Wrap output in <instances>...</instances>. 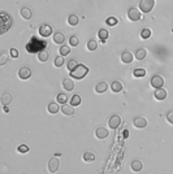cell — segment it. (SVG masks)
Wrapping results in <instances>:
<instances>
[{
	"mask_svg": "<svg viewBox=\"0 0 173 174\" xmlns=\"http://www.w3.org/2000/svg\"><path fill=\"white\" fill-rule=\"evenodd\" d=\"M122 136H124V138H128L129 136V131H128V130H124V131H122Z\"/></svg>",
	"mask_w": 173,
	"mask_h": 174,
	"instance_id": "cell-42",
	"label": "cell"
},
{
	"mask_svg": "<svg viewBox=\"0 0 173 174\" xmlns=\"http://www.w3.org/2000/svg\"><path fill=\"white\" fill-rule=\"evenodd\" d=\"M87 73H89V68L83 64H80L74 70L70 71V77H73L74 79H82L86 77Z\"/></svg>",
	"mask_w": 173,
	"mask_h": 174,
	"instance_id": "cell-1",
	"label": "cell"
},
{
	"mask_svg": "<svg viewBox=\"0 0 173 174\" xmlns=\"http://www.w3.org/2000/svg\"><path fill=\"white\" fill-rule=\"evenodd\" d=\"M64 62H65V60H64V56H57L55 59V66L56 68H61Z\"/></svg>",
	"mask_w": 173,
	"mask_h": 174,
	"instance_id": "cell-31",
	"label": "cell"
},
{
	"mask_svg": "<svg viewBox=\"0 0 173 174\" xmlns=\"http://www.w3.org/2000/svg\"><path fill=\"white\" fill-rule=\"evenodd\" d=\"M133 124H134V126H135L137 129H145V127L147 126L148 122H147V120H146L145 117H142V116H138V117L134 118Z\"/></svg>",
	"mask_w": 173,
	"mask_h": 174,
	"instance_id": "cell-10",
	"label": "cell"
},
{
	"mask_svg": "<svg viewBox=\"0 0 173 174\" xmlns=\"http://www.w3.org/2000/svg\"><path fill=\"white\" fill-rule=\"evenodd\" d=\"M38 60L40 62H46L48 60V52L47 51H39L38 52Z\"/></svg>",
	"mask_w": 173,
	"mask_h": 174,
	"instance_id": "cell-28",
	"label": "cell"
},
{
	"mask_svg": "<svg viewBox=\"0 0 173 174\" xmlns=\"http://www.w3.org/2000/svg\"><path fill=\"white\" fill-rule=\"evenodd\" d=\"M108 125H110L111 129H117L120 125H121V117L119 114H113L112 117L110 118V121H108Z\"/></svg>",
	"mask_w": 173,
	"mask_h": 174,
	"instance_id": "cell-9",
	"label": "cell"
},
{
	"mask_svg": "<svg viewBox=\"0 0 173 174\" xmlns=\"http://www.w3.org/2000/svg\"><path fill=\"white\" fill-rule=\"evenodd\" d=\"M67 101H68V96L65 95V94H59V95H57V103L67 104Z\"/></svg>",
	"mask_w": 173,
	"mask_h": 174,
	"instance_id": "cell-35",
	"label": "cell"
},
{
	"mask_svg": "<svg viewBox=\"0 0 173 174\" xmlns=\"http://www.w3.org/2000/svg\"><path fill=\"white\" fill-rule=\"evenodd\" d=\"M12 94L11 92H4L3 94V96H2V103L3 105H9L11 104V101H12Z\"/></svg>",
	"mask_w": 173,
	"mask_h": 174,
	"instance_id": "cell-22",
	"label": "cell"
},
{
	"mask_svg": "<svg viewBox=\"0 0 173 174\" xmlns=\"http://www.w3.org/2000/svg\"><path fill=\"white\" fill-rule=\"evenodd\" d=\"M95 135L98 139H105V138L108 136V129L105 127H98L96 131H95Z\"/></svg>",
	"mask_w": 173,
	"mask_h": 174,
	"instance_id": "cell-15",
	"label": "cell"
},
{
	"mask_svg": "<svg viewBox=\"0 0 173 174\" xmlns=\"http://www.w3.org/2000/svg\"><path fill=\"white\" fill-rule=\"evenodd\" d=\"M98 48V43L95 42V40H89V43H87V49L89 51H95Z\"/></svg>",
	"mask_w": 173,
	"mask_h": 174,
	"instance_id": "cell-38",
	"label": "cell"
},
{
	"mask_svg": "<svg viewBox=\"0 0 173 174\" xmlns=\"http://www.w3.org/2000/svg\"><path fill=\"white\" fill-rule=\"evenodd\" d=\"M17 152H18V153H27L29 147L26 146V144H21V146L17 147Z\"/></svg>",
	"mask_w": 173,
	"mask_h": 174,
	"instance_id": "cell-39",
	"label": "cell"
},
{
	"mask_svg": "<svg viewBox=\"0 0 173 174\" xmlns=\"http://www.w3.org/2000/svg\"><path fill=\"white\" fill-rule=\"evenodd\" d=\"M52 34V26L49 24H43L40 27H39V35L43 38H47L49 35Z\"/></svg>",
	"mask_w": 173,
	"mask_h": 174,
	"instance_id": "cell-7",
	"label": "cell"
},
{
	"mask_svg": "<svg viewBox=\"0 0 173 174\" xmlns=\"http://www.w3.org/2000/svg\"><path fill=\"white\" fill-rule=\"evenodd\" d=\"M59 52H60V56H67L70 52V47L69 46H61L60 49H59Z\"/></svg>",
	"mask_w": 173,
	"mask_h": 174,
	"instance_id": "cell-33",
	"label": "cell"
},
{
	"mask_svg": "<svg viewBox=\"0 0 173 174\" xmlns=\"http://www.w3.org/2000/svg\"><path fill=\"white\" fill-rule=\"evenodd\" d=\"M151 86H152L155 90L163 89V86H164V78L161 76H159V74H155L152 78H151Z\"/></svg>",
	"mask_w": 173,
	"mask_h": 174,
	"instance_id": "cell-5",
	"label": "cell"
},
{
	"mask_svg": "<svg viewBox=\"0 0 173 174\" xmlns=\"http://www.w3.org/2000/svg\"><path fill=\"white\" fill-rule=\"evenodd\" d=\"M111 90L112 92H120L122 91V83L120 81H113L111 85Z\"/></svg>",
	"mask_w": 173,
	"mask_h": 174,
	"instance_id": "cell-24",
	"label": "cell"
},
{
	"mask_svg": "<svg viewBox=\"0 0 173 174\" xmlns=\"http://www.w3.org/2000/svg\"><path fill=\"white\" fill-rule=\"evenodd\" d=\"M81 101H82V98L80 95H73L70 98V105H73V107H78L81 104Z\"/></svg>",
	"mask_w": 173,
	"mask_h": 174,
	"instance_id": "cell-27",
	"label": "cell"
},
{
	"mask_svg": "<svg viewBox=\"0 0 173 174\" xmlns=\"http://www.w3.org/2000/svg\"><path fill=\"white\" fill-rule=\"evenodd\" d=\"M78 44H80V38H78L77 35H72V37L69 38V46L77 47Z\"/></svg>",
	"mask_w": 173,
	"mask_h": 174,
	"instance_id": "cell-29",
	"label": "cell"
},
{
	"mask_svg": "<svg viewBox=\"0 0 173 174\" xmlns=\"http://www.w3.org/2000/svg\"><path fill=\"white\" fill-rule=\"evenodd\" d=\"M0 18H2V33H7L9 27H12V24H13V20L11 16H8V13L5 12H2L0 13Z\"/></svg>",
	"mask_w": 173,
	"mask_h": 174,
	"instance_id": "cell-2",
	"label": "cell"
},
{
	"mask_svg": "<svg viewBox=\"0 0 173 174\" xmlns=\"http://www.w3.org/2000/svg\"><path fill=\"white\" fill-rule=\"evenodd\" d=\"M98 35H99L100 40H102V43H105V40L108 39V37H110V31H108L107 29H100Z\"/></svg>",
	"mask_w": 173,
	"mask_h": 174,
	"instance_id": "cell-21",
	"label": "cell"
},
{
	"mask_svg": "<svg viewBox=\"0 0 173 174\" xmlns=\"http://www.w3.org/2000/svg\"><path fill=\"white\" fill-rule=\"evenodd\" d=\"M54 42L56 44H64V42H65V35L64 33H55L54 34Z\"/></svg>",
	"mask_w": 173,
	"mask_h": 174,
	"instance_id": "cell-17",
	"label": "cell"
},
{
	"mask_svg": "<svg viewBox=\"0 0 173 174\" xmlns=\"http://www.w3.org/2000/svg\"><path fill=\"white\" fill-rule=\"evenodd\" d=\"M133 76L135 78H142V77H145L146 76V70L145 69H135L133 71Z\"/></svg>",
	"mask_w": 173,
	"mask_h": 174,
	"instance_id": "cell-30",
	"label": "cell"
},
{
	"mask_svg": "<svg viewBox=\"0 0 173 174\" xmlns=\"http://www.w3.org/2000/svg\"><path fill=\"white\" fill-rule=\"evenodd\" d=\"M8 59H9V56L7 52H3L2 56H0V66H4V65L8 62Z\"/></svg>",
	"mask_w": 173,
	"mask_h": 174,
	"instance_id": "cell-32",
	"label": "cell"
},
{
	"mask_svg": "<svg viewBox=\"0 0 173 174\" xmlns=\"http://www.w3.org/2000/svg\"><path fill=\"white\" fill-rule=\"evenodd\" d=\"M59 166H60V160L57 157H52L48 160V172L49 173H56L59 170Z\"/></svg>",
	"mask_w": 173,
	"mask_h": 174,
	"instance_id": "cell-6",
	"label": "cell"
},
{
	"mask_svg": "<svg viewBox=\"0 0 173 174\" xmlns=\"http://www.w3.org/2000/svg\"><path fill=\"white\" fill-rule=\"evenodd\" d=\"M133 60H134V56L132 52H129V51H125V52L121 53V61L124 64H130Z\"/></svg>",
	"mask_w": 173,
	"mask_h": 174,
	"instance_id": "cell-13",
	"label": "cell"
},
{
	"mask_svg": "<svg viewBox=\"0 0 173 174\" xmlns=\"http://www.w3.org/2000/svg\"><path fill=\"white\" fill-rule=\"evenodd\" d=\"M107 90H108V83H107V82H99V83L95 86V91H96L98 94H104Z\"/></svg>",
	"mask_w": 173,
	"mask_h": 174,
	"instance_id": "cell-19",
	"label": "cell"
},
{
	"mask_svg": "<svg viewBox=\"0 0 173 174\" xmlns=\"http://www.w3.org/2000/svg\"><path fill=\"white\" fill-rule=\"evenodd\" d=\"M47 109H48V112L51 113V114H56L57 112H59V111L61 109V108H59V105H57L56 103H49Z\"/></svg>",
	"mask_w": 173,
	"mask_h": 174,
	"instance_id": "cell-26",
	"label": "cell"
},
{
	"mask_svg": "<svg viewBox=\"0 0 173 174\" xmlns=\"http://www.w3.org/2000/svg\"><path fill=\"white\" fill-rule=\"evenodd\" d=\"M142 169H143V164H142L141 160H134V161L132 163V170H133L134 173H139Z\"/></svg>",
	"mask_w": 173,
	"mask_h": 174,
	"instance_id": "cell-20",
	"label": "cell"
},
{
	"mask_svg": "<svg viewBox=\"0 0 173 174\" xmlns=\"http://www.w3.org/2000/svg\"><path fill=\"white\" fill-rule=\"evenodd\" d=\"M20 14L24 20H30L33 17V11L29 8V7H22V8L20 9Z\"/></svg>",
	"mask_w": 173,
	"mask_h": 174,
	"instance_id": "cell-11",
	"label": "cell"
},
{
	"mask_svg": "<svg viewBox=\"0 0 173 174\" xmlns=\"http://www.w3.org/2000/svg\"><path fill=\"white\" fill-rule=\"evenodd\" d=\"M105 22H107V25H110V26H116L117 22H119V20L116 17H108Z\"/></svg>",
	"mask_w": 173,
	"mask_h": 174,
	"instance_id": "cell-37",
	"label": "cell"
},
{
	"mask_svg": "<svg viewBox=\"0 0 173 174\" xmlns=\"http://www.w3.org/2000/svg\"><path fill=\"white\" fill-rule=\"evenodd\" d=\"M31 69L30 68H27V66H24V68H21L18 70V78L20 79H22V81H26V79H29L31 77Z\"/></svg>",
	"mask_w": 173,
	"mask_h": 174,
	"instance_id": "cell-8",
	"label": "cell"
},
{
	"mask_svg": "<svg viewBox=\"0 0 173 174\" xmlns=\"http://www.w3.org/2000/svg\"><path fill=\"white\" fill-rule=\"evenodd\" d=\"M151 34H152V33H151L150 29H143V30L141 31V38L142 39H148L151 37Z\"/></svg>",
	"mask_w": 173,
	"mask_h": 174,
	"instance_id": "cell-36",
	"label": "cell"
},
{
	"mask_svg": "<svg viewBox=\"0 0 173 174\" xmlns=\"http://www.w3.org/2000/svg\"><path fill=\"white\" fill-rule=\"evenodd\" d=\"M60 111L64 116H73L74 114V107L70 105V104H63V108Z\"/></svg>",
	"mask_w": 173,
	"mask_h": 174,
	"instance_id": "cell-12",
	"label": "cell"
},
{
	"mask_svg": "<svg viewBox=\"0 0 173 174\" xmlns=\"http://www.w3.org/2000/svg\"><path fill=\"white\" fill-rule=\"evenodd\" d=\"M167 121L169 122L171 125H173V111H169L167 113Z\"/></svg>",
	"mask_w": 173,
	"mask_h": 174,
	"instance_id": "cell-41",
	"label": "cell"
},
{
	"mask_svg": "<svg viewBox=\"0 0 173 174\" xmlns=\"http://www.w3.org/2000/svg\"><path fill=\"white\" fill-rule=\"evenodd\" d=\"M146 56H147V49H145V48H138L137 49V52H135V59L137 60L142 61V60L146 59Z\"/></svg>",
	"mask_w": 173,
	"mask_h": 174,
	"instance_id": "cell-18",
	"label": "cell"
},
{
	"mask_svg": "<svg viewBox=\"0 0 173 174\" xmlns=\"http://www.w3.org/2000/svg\"><path fill=\"white\" fill-rule=\"evenodd\" d=\"M78 22H80V18H78L77 14H70V16L68 17V24L70 26H77Z\"/></svg>",
	"mask_w": 173,
	"mask_h": 174,
	"instance_id": "cell-25",
	"label": "cell"
},
{
	"mask_svg": "<svg viewBox=\"0 0 173 174\" xmlns=\"http://www.w3.org/2000/svg\"><path fill=\"white\" fill-rule=\"evenodd\" d=\"M155 7V0H141L139 9L142 13H150Z\"/></svg>",
	"mask_w": 173,
	"mask_h": 174,
	"instance_id": "cell-3",
	"label": "cell"
},
{
	"mask_svg": "<svg viewBox=\"0 0 173 174\" xmlns=\"http://www.w3.org/2000/svg\"><path fill=\"white\" fill-rule=\"evenodd\" d=\"M4 112H5V113H8V112H9V108H8V105H4Z\"/></svg>",
	"mask_w": 173,
	"mask_h": 174,
	"instance_id": "cell-43",
	"label": "cell"
},
{
	"mask_svg": "<svg viewBox=\"0 0 173 174\" xmlns=\"http://www.w3.org/2000/svg\"><path fill=\"white\" fill-rule=\"evenodd\" d=\"M154 98H155L156 100H159V101H161V100H164V99H167V91H165L164 89H157V90L155 91Z\"/></svg>",
	"mask_w": 173,
	"mask_h": 174,
	"instance_id": "cell-16",
	"label": "cell"
},
{
	"mask_svg": "<svg viewBox=\"0 0 173 174\" xmlns=\"http://www.w3.org/2000/svg\"><path fill=\"white\" fill-rule=\"evenodd\" d=\"M63 87H64V89H65L67 91H73V89H74V82H73V79H72V78L63 79Z\"/></svg>",
	"mask_w": 173,
	"mask_h": 174,
	"instance_id": "cell-14",
	"label": "cell"
},
{
	"mask_svg": "<svg viewBox=\"0 0 173 174\" xmlns=\"http://www.w3.org/2000/svg\"><path fill=\"white\" fill-rule=\"evenodd\" d=\"M128 18L135 22V21H139L142 18V12L138 8H130L128 11Z\"/></svg>",
	"mask_w": 173,
	"mask_h": 174,
	"instance_id": "cell-4",
	"label": "cell"
},
{
	"mask_svg": "<svg viewBox=\"0 0 173 174\" xmlns=\"http://www.w3.org/2000/svg\"><path fill=\"white\" fill-rule=\"evenodd\" d=\"M9 53H11V57H12V59H17V57H18V51H17L16 48H11Z\"/></svg>",
	"mask_w": 173,
	"mask_h": 174,
	"instance_id": "cell-40",
	"label": "cell"
},
{
	"mask_svg": "<svg viewBox=\"0 0 173 174\" xmlns=\"http://www.w3.org/2000/svg\"><path fill=\"white\" fill-rule=\"evenodd\" d=\"M95 158H96V156L94 152H85L83 153V161H86V163H92V161H95Z\"/></svg>",
	"mask_w": 173,
	"mask_h": 174,
	"instance_id": "cell-23",
	"label": "cell"
},
{
	"mask_svg": "<svg viewBox=\"0 0 173 174\" xmlns=\"http://www.w3.org/2000/svg\"><path fill=\"white\" fill-rule=\"evenodd\" d=\"M78 65H80V64H78V61L77 60H70V61H68V69H69V71H72V70H74L77 66H78Z\"/></svg>",
	"mask_w": 173,
	"mask_h": 174,
	"instance_id": "cell-34",
	"label": "cell"
}]
</instances>
